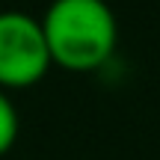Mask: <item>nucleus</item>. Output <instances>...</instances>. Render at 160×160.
<instances>
[{
  "mask_svg": "<svg viewBox=\"0 0 160 160\" xmlns=\"http://www.w3.org/2000/svg\"><path fill=\"white\" fill-rule=\"evenodd\" d=\"M51 62L68 71H95L119 45V21L107 0H53L42 18Z\"/></svg>",
  "mask_w": 160,
  "mask_h": 160,
  "instance_id": "nucleus-1",
  "label": "nucleus"
},
{
  "mask_svg": "<svg viewBox=\"0 0 160 160\" xmlns=\"http://www.w3.org/2000/svg\"><path fill=\"white\" fill-rule=\"evenodd\" d=\"M51 65L42 24L27 12H0V89H30Z\"/></svg>",
  "mask_w": 160,
  "mask_h": 160,
  "instance_id": "nucleus-2",
  "label": "nucleus"
},
{
  "mask_svg": "<svg viewBox=\"0 0 160 160\" xmlns=\"http://www.w3.org/2000/svg\"><path fill=\"white\" fill-rule=\"evenodd\" d=\"M18 133H21V116H18V107L12 104V98L0 89V157L6 151H12Z\"/></svg>",
  "mask_w": 160,
  "mask_h": 160,
  "instance_id": "nucleus-3",
  "label": "nucleus"
}]
</instances>
